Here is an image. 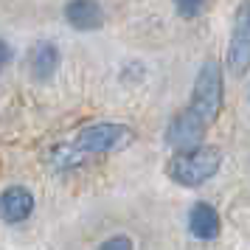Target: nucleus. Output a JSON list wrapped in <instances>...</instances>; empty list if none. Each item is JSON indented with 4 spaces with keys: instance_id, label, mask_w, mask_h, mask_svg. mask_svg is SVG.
Returning <instances> with one entry per match:
<instances>
[{
    "instance_id": "nucleus-3",
    "label": "nucleus",
    "mask_w": 250,
    "mask_h": 250,
    "mask_svg": "<svg viewBox=\"0 0 250 250\" xmlns=\"http://www.w3.org/2000/svg\"><path fill=\"white\" fill-rule=\"evenodd\" d=\"M188 110H194L205 124H214L216 121V115L222 110V68H219V62L208 59L200 68Z\"/></svg>"
},
{
    "instance_id": "nucleus-2",
    "label": "nucleus",
    "mask_w": 250,
    "mask_h": 250,
    "mask_svg": "<svg viewBox=\"0 0 250 250\" xmlns=\"http://www.w3.org/2000/svg\"><path fill=\"white\" fill-rule=\"evenodd\" d=\"M222 166V152L214 146H197L188 152H177L169 163V177L186 188H197L214 177Z\"/></svg>"
},
{
    "instance_id": "nucleus-6",
    "label": "nucleus",
    "mask_w": 250,
    "mask_h": 250,
    "mask_svg": "<svg viewBox=\"0 0 250 250\" xmlns=\"http://www.w3.org/2000/svg\"><path fill=\"white\" fill-rule=\"evenodd\" d=\"M34 211V194L23 188V186H9L6 191L0 194V219L9 222V225H17L28 219Z\"/></svg>"
},
{
    "instance_id": "nucleus-11",
    "label": "nucleus",
    "mask_w": 250,
    "mask_h": 250,
    "mask_svg": "<svg viewBox=\"0 0 250 250\" xmlns=\"http://www.w3.org/2000/svg\"><path fill=\"white\" fill-rule=\"evenodd\" d=\"M99 250H132V242L126 236H113V239H107Z\"/></svg>"
},
{
    "instance_id": "nucleus-5",
    "label": "nucleus",
    "mask_w": 250,
    "mask_h": 250,
    "mask_svg": "<svg viewBox=\"0 0 250 250\" xmlns=\"http://www.w3.org/2000/svg\"><path fill=\"white\" fill-rule=\"evenodd\" d=\"M208 124H205L194 110H183L180 115H174V121L166 129V141L169 146H174L177 152H188V149L203 146V135Z\"/></svg>"
},
{
    "instance_id": "nucleus-12",
    "label": "nucleus",
    "mask_w": 250,
    "mask_h": 250,
    "mask_svg": "<svg viewBox=\"0 0 250 250\" xmlns=\"http://www.w3.org/2000/svg\"><path fill=\"white\" fill-rule=\"evenodd\" d=\"M12 62V48H9V42L6 40H0V70L6 68Z\"/></svg>"
},
{
    "instance_id": "nucleus-9",
    "label": "nucleus",
    "mask_w": 250,
    "mask_h": 250,
    "mask_svg": "<svg viewBox=\"0 0 250 250\" xmlns=\"http://www.w3.org/2000/svg\"><path fill=\"white\" fill-rule=\"evenodd\" d=\"M57 65H59V51L54 42H40V45H34V51H31V76L34 79H40V82L51 79Z\"/></svg>"
},
{
    "instance_id": "nucleus-10",
    "label": "nucleus",
    "mask_w": 250,
    "mask_h": 250,
    "mask_svg": "<svg viewBox=\"0 0 250 250\" xmlns=\"http://www.w3.org/2000/svg\"><path fill=\"white\" fill-rule=\"evenodd\" d=\"M174 9H177L183 17H197L200 9H203V0H174Z\"/></svg>"
},
{
    "instance_id": "nucleus-7",
    "label": "nucleus",
    "mask_w": 250,
    "mask_h": 250,
    "mask_svg": "<svg viewBox=\"0 0 250 250\" xmlns=\"http://www.w3.org/2000/svg\"><path fill=\"white\" fill-rule=\"evenodd\" d=\"M65 20L79 31H93V28H102L104 12L96 0H70L65 6Z\"/></svg>"
},
{
    "instance_id": "nucleus-1",
    "label": "nucleus",
    "mask_w": 250,
    "mask_h": 250,
    "mask_svg": "<svg viewBox=\"0 0 250 250\" xmlns=\"http://www.w3.org/2000/svg\"><path fill=\"white\" fill-rule=\"evenodd\" d=\"M132 129L124 124H93L82 129L76 141L68 149H62V163L59 166H73L76 160L87 155H107V152H121L132 144Z\"/></svg>"
},
{
    "instance_id": "nucleus-4",
    "label": "nucleus",
    "mask_w": 250,
    "mask_h": 250,
    "mask_svg": "<svg viewBox=\"0 0 250 250\" xmlns=\"http://www.w3.org/2000/svg\"><path fill=\"white\" fill-rule=\"evenodd\" d=\"M228 70L233 76H242L250 70V0H242L230 34V48H228Z\"/></svg>"
},
{
    "instance_id": "nucleus-8",
    "label": "nucleus",
    "mask_w": 250,
    "mask_h": 250,
    "mask_svg": "<svg viewBox=\"0 0 250 250\" xmlns=\"http://www.w3.org/2000/svg\"><path fill=\"white\" fill-rule=\"evenodd\" d=\"M219 214L211 203H197L188 214V230H191L197 239H216L219 236Z\"/></svg>"
}]
</instances>
